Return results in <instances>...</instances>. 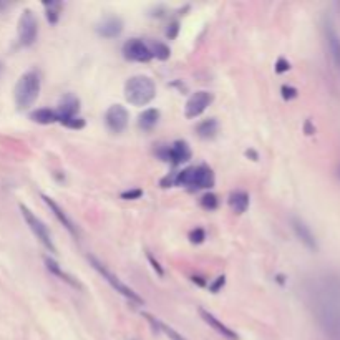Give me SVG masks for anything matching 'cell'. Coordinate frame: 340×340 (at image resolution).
<instances>
[{
    "label": "cell",
    "instance_id": "cell-7",
    "mask_svg": "<svg viewBox=\"0 0 340 340\" xmlns=\"http://www.w3.org/2000/svg\"><path fill=\"white\" fill-rule=\"evenodd\" d=\"M19 43L20 47H32L39 35V22L30 9H25L19 19Z\"/></svg>",
    "mask_w": 340,
    "mask_h": 340
},
{
    "label": "cell",
    "instance_id": "cell-19",
    "mask_svg": "<svg viewBox=\"0 0 340 340\" xmlns=\"http://www.w3.org/2000/svg\"><path fill=\"white\" fill-rule=\"evenodd\" d=\"M141 315L145 317V319L151 324V327L154 329V332H158V334H165L169 340H186L184 338L178 330H174L173 327H169L168 324L161 322L159 319H156V317H153L151 314H146V312H141Z\"/></svg>",
    "mask_w": 340,
    "mask_h": 340
},
{
    "label": "cell",
    "instance_id": "cell-1",
    "mask_svg": "<svg viewBox=\"0 0 340 340\" xmlns=\"http://www.w3.org/2000/svg\"><path fill=\"white\" fill-rule=\"evenodd\" d=\"M315 320L332 338L340 340V277H320L310 289Z\"/></svg>",
    "mask_w": 340,
    "mask_h": 340
},
{
    "label": "cell",
    "instance_id": "cell-8",
    "mask_svg": "<svg viewBox=\"0 0 340 340\" xmlns=\"http://www.w3.org/2000/svg\"><path fill=\"white\" fill-rule=\"evenodd\" d=\"M158 156L169 163V165L173 166H180L183 163H188L193 156V153H191V148L186 141H183V139H178V141H174L171 146H165L161 148L158 151Z\"/></svg>",
    "mask_w": 340,
    "mask_h": 340
},
{
    "label": "cell",
    "instance_id": "cell-5",
    "mask_svg": "<svg viewBox=\"0 0 340 340\" xmlns=\"http://www.w3.org/2000/svg\"><path fill=\"white\" fill-rule=\"evenodd\" d=\"M88 261H90V264H92V267L98 272V274L106 280V282L112 285V289H115L118 294H121L123 297H127L130 302H135V304H145V300H143V297L139 295L136 291H133L130 285H127L123 282V280L118 277V276H115L112 271H110L106 265H103L97 257H93V256H88Z\"/></svg>",
    "mask_w": 340,
    "mask_h": 340
},
{
    "label": "cell",
    "instance_id": "cell-12",
    "mask_svg": "<svg viewBox=\"0 0 340 340\" xmlns=\"http://www.w3.org/2000/svg\"><path fill=\"white\" fill-rule=\"evenodd\" d=\"M130 121V113L123 105H112L105 113V124L110 131L121 133L127 130Z\"/></svg>",
    "mask_w": 340,
    "mask_h": 340
},
{
    "label": "cell",
    "instance_id": "cell-14",
    "mask_svg": "<svg viewBox=\"0 0 340 340\" xmlns=\"http://www.w3.org/2000/svg\"><path fill=\"white\" fill-rule=\"evenodd\" d=\"M80 112V100L75 95H65L62 98L60 105H58L57 115H58V123H65L66 120H71V118H77Z\"/></svg>",
    "mask_w": 340,
    "mask_h": 340
},
{
    "label": "cell",
    "instance_id": "cell-32",
    "mask_svg": "<svg viewBox=\"0 0 340 340\" xmlns=\"http://www.w3.org/2000/svg\"><path fill=\"white\" fill-rule=\"evenodd\" d=\"M291 70V63L285 60V58H279L277 63H276V71L277 73H285Z\"/></svg>",
    "mask_w": 340,
    "mask_h": 340
},
{
    "label": "cell",
    "instance_id": "cell-28",
    "mask_svg": "<svg viewBox=\"0 0 340 340\" xmlns=\"http://www.w3.org/2000/svg\"><path fill=\"white\" fill-rule=\"evenodd\" d=\"M224 285H226V277H224V276H219V277H216V279H214L212 282L209 284V291H211L212 294H218Z\"/></svg>",
    "mask_w": 340,
    "mask_h": 340
},
{
    "label": "cell",
    "instance_id": "cell-11",
    "mask_svg": "<svg viewBox=\"0 0 340 340\" xmlns=\"http://www.w3.org/2000/svg\"><path fill=\"white\" fill-rule=\"evenodd\" d=\"M324 39H325V45H327L330 60L340 75V35L337 32L335 25L332 24L330 20L324 22Z\"/></svg>",
    "mask_w": 340,
    "mask_h": 340
},
{
    "label": "cell",
    "instance_id": "cell-36",
    "mask_svg": "<svg viewBox=\"0 0 340 340\" xmlns=\"http://www.w3.org/2000/svg\"><path fill=\"white\" fill-rule=\"evenodd\" d=\"M338 178H340V169H338Z\"/></svg>",
    "mask_w": 340,
    "mask_h": 340
},
{
    "label": "cell",
    "instance_id": "cell-3",
    "mask_svg": "<svg viewBox=\"0 0 340 340\" xmlns=\"http://www.w3.org/2000/svg\"><path fill=\"white\" fill-rule=\"evenodd\" d=\"M156 97V85L146 75L130 77L124 83V98L133 106H146Z\"/></svg>",
    "mask_w": 340,
    "mask_h": 340
},
{
    "label": "cell",
    "instance_id": "cell-24",
    "mask_svg": "<svg viewBox=\"0 0 340 340\" xmlns=\"http://www.w3.org/2000/svg\"><path fill=\"white\" fill-rule=\"evenodd\" d=\"M45 7V15L47 20L51 25H55L58 20H60V12H62V4L60 2H43Z\"/></svg>",
    "mask_w": 340,
    "mask_h": 340
},
{
    "label": "cell",
    "instance_id": "cell-22",
    "mask_svg": "<svg viewBox=\"0 0 340 340\" xmlns=\"http://www.w3.org/2000/svg\"><path fill=\"white\" fill-rule=\"evenodd\" d=\"M30 120L39 124H51V123H58V115H57V110L39 108L30 113Z\"/></svg>",
    "mask_w": 340,
    "mask_h": 340
},
{
    "label": "cell",
    "instance_id": "cell-15",
    "mask_svg": "<svg viewBox=\"0 0 340 340\" xmlns=\"http://www.w3.org/2000/svg\"><path fill=\"white\" fill-rule=\"evenodd\" d=\"M199 315H201V319L209 325V327L212 329V330H216L219 335H223L224 338H227V340H239V335L236 334V332L232 330V329H229L226 324H223L219 319L214 314H211L209 310H206V309H199Z\"/></svg>",
    "mask_w": 340,
    "mask_h": 340
},
{
    "label": "cell",
    "instance_id": "cell-29",
    "mask_svg": "<svg viewBox=\"0 0 340 340\" xmlns=\"http://www.w3.org/2000/svg\"><path fill=\"white\" fill-rule=\"evenodd\" d=\"M280 93H282V98L284 100H294L295 97H297V90H295L294 86L291 85H282V88H280Z\"/></svg>",
    "mask_w": 340,
    "mask_h": 340
},
{
    "label": "cell",
    "instance_id": "cell-9",
    "mask_svg": "<svg viewBox=\"0 0 340 340\" xmlns=\"http://www.w3.org/2000/svg\"><path fill=\"white\" fill-rule=\"evenodd\" d=\"M212 100H214V97L209 92L199 90V92L193 93L188 98L186 106H184V116H186L188 120H194V118L201 116L212 103Z\"/></svg>",
    "mask_w": 340,
    "mask_h": 340
},
{
    "label": "cell",
    "instance_id": "cell-20",
    "mask_svg": "<svg viewBox=\"0 0 340 340\" xmlns=\"http://www.w3.org/2000/svg\"><path fill=\"white\" fill-rule=\"evenodd\" d=\"M227 204L236 214H242L247 211L250 204V198L246 191H232L227 198Z\"/></svg>",
    "mask_w": 340,
    "mask_h": 340
},
{
    "label": "cell",
    "instance_id": "cell-34",
    "mask_svg": "<svg viewBox=\"0 0 340 340\" xmlns=\"http://www.w3.org/2000/svg\"><path fill=\"white\" fill-rule=\"evenodd\" d=\"M191 279H193V282H194V284H198V285H201V287H204V285H206V280H203V277H199V276H193Z\"/></svg>",
    "mask_w": 340,
    "mask_h": 340
},
{
    "label": "cell",
    "instance_id": "cell-4",
    "mask_svg": "<svg viewBox=\"0 0 340 340\" xmlns=\"http://www.w3.org/2000/svg\"><path fill=\"white\" fill-rule=\"evenodd\" d=\"M42 88V80L40 73L35 70H28L22 75L13 90V98H15V105L19 110H27L30 108L37 101L40 95Z\"/></svg>",
    "mask_w": 340,
    "mask_h": 340
},
{
    "label": "cell",
    "instance_id": "cell-26",
    "mask_svg": "<svg viewBox=\"0 0 340 340\" xmlns=\"http://www.w3.org/2000/svg\"><path fill=\"white\" fill-rule=\"evenodd\" d=\"M199 204H201V208L206 211H214V209H218L219 199L214 193H206L201 199H199Z\"/></svg>",
    "mask_w": 340,
    "mask_h": 340
},
{
    "label": "cell",
    "instance_id": "cell-23",
    "mask_svg": "<svg viewBox=\"0 0 340 340\" xmlns=\"http://www.w3.org/2000/svg\"><path fill=\"white\" fill-rule=\"evenodd\" d=\"M196 131H198L199 138H203V139L214 138V136H216V133H218V121L214 120V118L204 120V121H201V123L198 124Z\"/></svg>",
    "mask_w": 340,
    "mask_h": 340
},
{
    "label": "cell",
    "instance_id": "cell-21",
    "mask_svg": "<svg viewBox=\"0 0 340 340\" xmlns=\"http://www.w3.org/2000/svg\"><path fill=\"white\" fill-rule=\"evenodd\" d=\"M158 120H159V110L148 108L138 116V128L143 131H150L158 124Z\"/></svg>",
    "mask_w": 340,
    "mask_h": 340
},
{
    "label": "cell",
    "instance_id": "cell-2",
    "mask_svg": "<svg viewBox=\"0 0 340 340\" xmlns=\"http://www.w3.org/2000/svg\"><path fill=\"white\" fill-rule=\"evenodd\" d=\"M216 178L209 166L199 165V166H189L184 168L183 171L173 173V186H184L189 191H199V189H209L214 186Z\"/></svg>",
    "mask_w": 340,
    "mask_h": 340
},
{
    "label": "cell",
    "instance_id": "cell-13",
    "mask_svg": "<svg viewBox=\"0 0 340 340\" xmlns=\"http://www.w3.org/2000/svg\"><path fill=\"white\" fill-rule=\"evenodd\" d=\"M291 226H292V231L294 234L297 236V239L304 244V246L312 250V253H315L317 249H319V242H317L315 236L312 232V229H310L307 226L306 221H302L300 218H292L291 219Z\"/></svg>",
    "mask_w": 340,
    "mask_h": 340
},
{
    "label": "cell",
    "instance_id": "cell-10",
    "mask_svg": "<svg viewBox=\"0 0 340 340\" xmlns=\"http://www.w3.org/2000/svg\"><path fill=\"white\" fill-rule=\"evenodd\" d=\"M123 57L130 62L146 63L153 58L151 48L141 39H130L123 45Z\"/></svg>",
    "mask_w": 340,
    "mask_h": 340
},
{
    "label": "cell",
    "instance_id": "cell-33",
    "mask_svg": "<svg viewBox=\"0 0 340 340\" xmlns=\"http://www.w3.org/2000/svg\"><path fill=\"white\" fill-rule=\"evenodd\" d=\"M146 256H148V261L151 262V267L154 269V272H156L158 276H165V271H163V267H161V265H159V262H158L156 259H154V257H153V256H151L150 253H148Z\"/></svg>",
    "mask_w": 340,
    "mask_h": 340
},
{
    "label": "cell",
    "instance_id": "cell-16",
    "mask_svg": "<svg viewBox=\"0 0 340 340\" xmlns=\"http://www.w3.org/2000/svg\"><path fill=\"white\" fill-rule=\"evenodd\" d=\"M42 199H43V203L48 206V209L53 212V216L58 219V223H60V224L66 229V231H68V232L73 236V238H78L77 226L73 224V221L68 218V214H66V212L60 208V206L55 203V199H51V198H48V196H45V194L42 196Z\"/></svg>",
    "mask_w": 340,
    "mask_h": 340
},
{
    "label": "cell",
    "instance_id": "cell-25",
    "mask_svg": "<svg viewBox=\"0 0 340 340\" xmlns=\"http://www.w3.org/2000/svg\"><path fill=\"white\" fill-rule=\"evenodd\" d=\"M150 48H151L153 57H156L158 60H168L169 55H171V50H169V47L166 45V43H163V42L151 43Z\"/></svg>",
    "mask_w": 340,
    "mask_h": 340
},
{
    "label": "cell",
    "instance_id": "cell-27",
    "mask_svg": "<svg viewBox=\"0 0 340 340\" xmlns=\"http://www.w3.org/2000/svg\"><path fill=\"white\" fill-rule=\"evenodd\" d=\"M188 238H189L191 244H203L204 239H206V231L203 227H194V229H191L189 231Z\"/></svg>",
    "mask_w": 340,
    "mask_h": 340
},
{
    "label": "cell",
    "instance_id": "cell-35",
    "mask_svg": "<svg viewBox=\"0 0 340 340\" xmlns=\"http://www.w3.org/2000/svg\"><path fill=\"white\" fill-rule=\"evenodd\" d=\"M2 70H4V66H2V63H0V73H2Z\"/></svg>",
    "mask_w": 340,
    "mask_h": 340
},
{
    "label": "cell",
    "instance_id": "cell-30",
    "mask_svg": "<svg viewBox=\"0 0 340 340\" xmlns=\"http://www.w3.org/2000/svg\"><path fill=\"white\" fill-rule=\"evenodd\" d=\"M178 33H180V22H171V24L168 25V30H166V37L168 39H176L178 37Z\"/></svg>",
    "mask_w": 340,
    "mask_h": 340
},
{
    "label": "cell",
    "instance_id": "cell-17",
    "mask_svg": "<svg viewBox=\"0 0 340 340\" xmlns=\"http://www.w3.org/2000/svg\"><path fill=\"white\" fill-rule=\"evenodd\" d=\"M123 32V20L120 17H106L97 25V33L103 39H115Z\"/></svg>",
    "mask_w": 340,
    "mask_h": 340
},
{
    "label": "cell",
    "instance_id": "cell-31",
    "mask_svg": "<svg viewBox=\"0 0 340 340\" xmlns=\"http://www.w3.org/2000/svg\"><path fill=\"white\" fill-rule=\"evenodd\" d=\"M143 196V189H130V191H124L121 193V198L130 201V199H139Z\"/></svg>",
    "mask_w": 340,
    "mask_h": 340
},
{
    "label": "cell",
    "instance_id": "cell-6",
    "mask_svg": "<svg viewBox=\"0 0 340 340\" xmlns=\"http://www.w3.org/2000/svg\"><path fill=\"white\" fill-rule=\"evenodd\" d=\"M19 208H20V212H22V216H24L27 226L30 227V231L33 232L35 238L40 241L42 246L45 247L50 254H57V247H55L53 239H51L50 231H48V227L45 226V223H43V221L37 216V214H33L30 209H28L25 204H20Z\"/></svg>",
    "mask_w": 340,
    "mask_h": 340
},
{
    "label": "cell",
    "instance_id": "cell-18",
    "mask_svg": "<svg viewBox=\"0 0 340 340\" xmlns=\"http://www.w3.org/2000/svg\"><path fill=\"white\" fill-rule=\"evenodd\" d=\"M43 261H45V265H47V269H48L50 274H53L55 277H58L60 280H63L65 284H68L70 287H73V289H80V291L83 289V285H81L73 276H70L68 272H65V271L60 267V264L51 259L50 256H45V259H43Z\"/></svg>",
    "mask_w": 340,
    "mask_h": 340
}]
</instances>
